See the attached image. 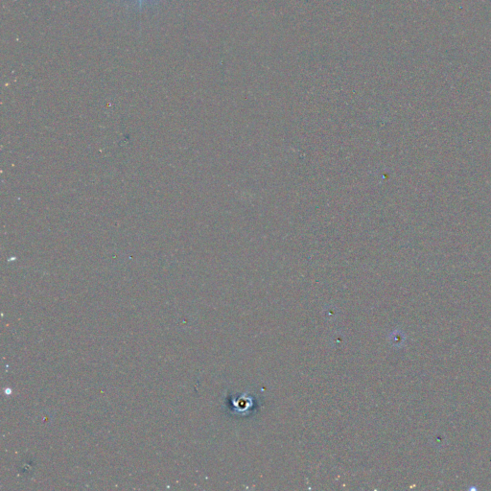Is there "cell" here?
Here are the masks:
<instances>
[{"mask_svg": "<svg viewBox=\"0 0 491 491\" xmlns=\"http://www.w3.org/2000/svg\"><path fill=\"white\" fill-rule=\"evenodd\" d=\"M135 1L137 2V6H138V8H139V9H141V8H142V6H143V4H144L147 0H135Z\"/></svg>", "mask_w": 491, "mask_h": 491, "instance_id": "cell-1", "label": "cell"}]
</instances>
